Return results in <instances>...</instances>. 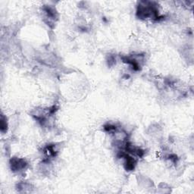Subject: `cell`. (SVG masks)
I'll list each match as a JSON object with an SVG mask.
<instances>
[{
  "label": "cell",
  "mask_w": 194,
  "mask_h": 194,
  "mask_svg": "<svg viewBox=\"0 0 194 194\" xmlns=\"http://www.w3.org/2000/svg\"><path fill=\"white\" fill-rule=\"evenodd\" d=\"M27 165V163L24 159H19L17 158H14L11 160V169L13 171H19L21 169H23Z\"/></svg>",
  "instance_id": "6da1fadb"
},
{
  "label": "cell",
  "mask_w": 194,
  "mask_h": 194,
  "mask_svg": "<svg viewBox=\"0 0 194 194\" xmlns=\"http://www.w3.org/2000/svg\"><path fill=\"white\" fill-rule=\"evenodd\" d=\"M7 130V123L5 121V117L3 115H2V118H1V131L2 132H4Z\"/></svg>",
  "instance_id": "7a4b0ae2"
}]
</instances>
